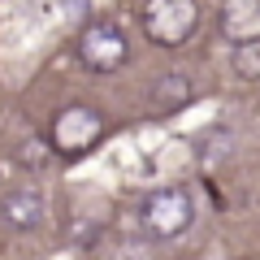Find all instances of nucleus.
Instances as JSON below:
<instances>
[{
    "instance_id": "6",
    "label": "nucleus",
    "mask_w": 260,
    "mask_h": 260,
    "mask_svg": "<svg viewBox=\"0 0 260 260\" xmlns=\"http://www.w3.org/2000/svg\"><path fill=\"white\" fill-rule=\"evenodd\" d=\"M221 35L230 44L260 39V0H225L221 5Z\"/></svg>"
},
{
    "instance_id": "8",
    "label": "nucleus",
    "mask_w": 260,
    "mask_h": 260,
    "mask_svg": "<svg viewBox=\"0 0 260 260\" xmlns=\"http://www.w3.org/2000/svg\"><path fill=\"white\" fill-rule=\"evenodd\" d=\"M156 100L165 104V109H174V104H186V100H191V78H186V74H165V83H160Z\"/></svg>"
},
{
    "instance_id": "9",
    "label": "nucleus",
    "mask_w": 260,
    "mask_h": 260,
    "mask_svg": "<svg viewBox=\"0 0 260 260\" xmlns=\"http://www.w3.org/2000/svg\"><path fill=\"white\" fill-rule=\"evenodd\" d=\"M56 5H61L65 18H78V13H87V0H56Z\"/></svg>"
},
{
    "instance_id": "4",
    "label": "nucleus",
    "mask_w": 260,
    "mask_h": 260,
    "mask_svg": "<svg viewBox=\"0 0 260 260\" xmlns=\"http://www.w3.org/2000/svg\"><path fill=\"white\" fill-rule=\"evenodd\" d=\"M126 52H130V44L121 35V26H113V22H91L83 30V39H78V61L87 70H100V74L117 70L126 61Z\"/></svg>"
},
{
    "instance_id": "7",
    "label": "nucleus",
    "mask_w": 260,
    "mask_h": 260,
    "mask_svg": "<svg viewBox=\"0 0 260 260\" xmlns=\"http://www.w3.org/2000/svg\"><path fill=\"white\" fill-rule=\"evenodd\" d=\"M234 74L239 78H260V39L234 44Z\"/></svg>"
},
{
    "instance_id": "5",
    "label": "nucleus",
    "mask_w": 260,
    "mask_h": 260,
    "mask_svg": "<svg viewBox=\"0 0 260 260\" xmlns=\"http://www.w3.org/2000/svg\"><path fill=\"white\" fill-rule=\"evenodd\" d=\"M0 217L9 230H35L44 221V195L35 186H13L0 195Z\"/></svg>"
},
{
    "instance_id": "3",
    "label": "nucleus",
    "mask_w": 260,
    "mask_h": 260,
    "mask_svg": "<svg viewBox=\"0 0 260 260\" xmlns=\"http://www.w3.org/2000/svg\"><path fill=\"white\" fill-rule=\"evenodd\" d=\"M104 135V117L91 109V104H70V109L56 113L52 121V148L61 156H78V152L95 148Z\"/></svg>"
},
{
    "instance_id": "1",
    "label": "nucleus",
    "mask_w": 260,
    "mask_h": 260,
    "mask_svg": "<svg viewBox=\"0 0 260 260\" xmlns=\"http://www.w3.org/2000/svg\"><path fill=\"white\" fill-rule=\"evenodd\" d=\"M195 221V200L186 186H156L139 204V225L152 239H178Z\"/></svg>"
},
{
    "instance_id": "2",
    "label": "nucleus",
    "mask_w": 260,
    "mask_h": 260,
    "mask_svg": "<svg viewBox=\"0 0 260 260\" xmlns=\"http://www.w3.org/2000/svg\"><path fill=\"white\" fill-rule=\"evenodd\" d=\"M200 26V5L195 0H143V30L152 44L178 48Z\"/></svg>"
}]
</instances>
